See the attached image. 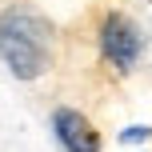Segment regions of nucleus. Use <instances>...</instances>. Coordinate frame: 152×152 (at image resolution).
Masks as SVG:
<instances>
[{
    "instance_id": "obj_1",
    "label": "nucleus",
    "mask_w": 152,
    "mask_h": 152,
    "mask_svg": "<svg viewBox=\"0 0 152 152\" xmlns=\"http://www.w3.org/2000/svg\"><path fill=\"white\" fill-rule=\"evenodd\" d=\"M0 60L16 80H40L56 64V24L28 0L0 8Z\"/></svg>"
},
{
    "instance_id": "obj_2",
    "label": "nucleus",
    "mask_w": 152,
    "mask_h": 152,
    "mask_svg": "<svg viewBox=\"0 0 152 152\" xmlns=\"http://www.w3.org/2000/svg\"><path fill=\"white\" fill-rule=\"evenodd\" d=\"M144 28L132 20L128 12H104L100 16V28H96V48H100V60L108 68H116L120 76H128L144 56Z\"/></svg>"
},
{
    "instance_id": "obj_3",
    "label": "nucleus",
    "mask_w": 152,
    "mask_h": 152,
    "mask_svg": "<svg viewBox=\"0 0 152 152\" xmlns=\"http://www.w3.org/2000/svg\"><path fill=\"white\" fill-rule=\"evenodd\" d=\"M52 136L64 152H100L104 140H100V128L80 112V108H68L60 104L52 112Z\"/></svg>"
},
{
    "instance_id": "obj_4",
    "label": "nucleus",
    "mask_w": 152,
    "mask_h": 152,
    "mask_svg": "<svg viewBox=\"0 0 152 152\" xmlns=\"http://www.w3.org/2000/svg\"><path fill=\"white\" fill-rule=\"evenodd\" d=\"M148 136H152L148 124H128V128L120 132V140H148Z\"/></svg>"
}]
</instances>
